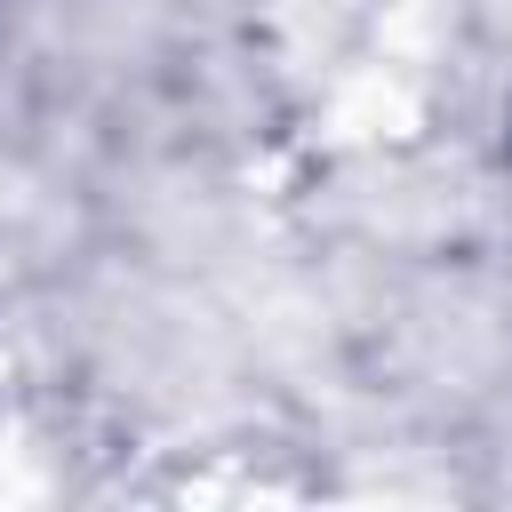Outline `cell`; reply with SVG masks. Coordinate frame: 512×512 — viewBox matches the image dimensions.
<instances>
[]
</instances>
